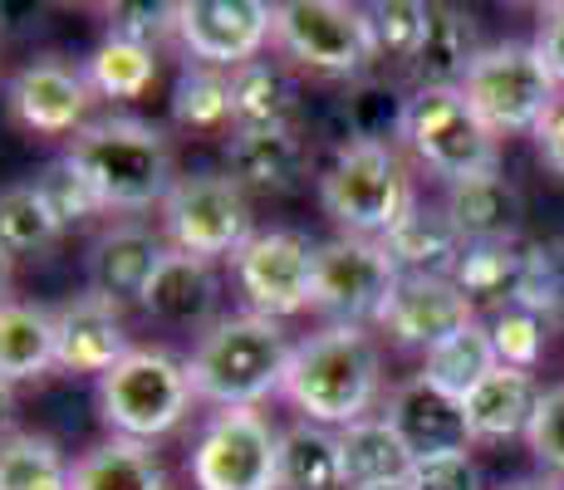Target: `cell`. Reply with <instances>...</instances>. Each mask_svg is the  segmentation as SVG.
Returning a JSON list of instances; mask_svg holds the SVG:
<instances>
[{"instance_id": "36", "label": "cell", "mask_w": 564, "mask_h": 490, "mask_svg": "<svg viewBox=\"0 0 564 490\" xmlns=\"http://www.w3.org/2000/svg\"><path fill=\"white\" fill-rule=\"evenodd\" d=\"M368 25H373L378 59H398L412 69L422 30H427V6L422 0H378V6H368Z\"/></svg>"}, {"instance_id": "20", "label": "cell", "mask_w": 564, "mask_h": 490, "mask_svg": "<svg viewBox=\"0 0 564 490\" xmlns=\"http://www.w3.org/2000/svg\"><path fill=\"white\" fill-rule=\"evenodd\" d=\"M383 250L393 255L398 275H437V280H452L466 255V241L462 231L452 226L447 211L437 206H408V216L383 236Z\"/></svg>"}, {"instance_id": "37", "label": "cell", "mask_w": 564, "mask_h": 490, "mask_svg": "<svg viewBox=\"0 0 564 490\" xmlns=\"http://www.w3.org/2000/svg\"><path fill=\"white\" fill-rule=\"evenodd\" d=\"M516 304L540 314L545 324H564V236L530 246V275Z\"/></svg>"}, {"instance_id": "49", "label": "cell", "mask_w": 564, "mask_h": 490, "mask_svg": "<svg viewBox=\"0 0 564 490\" xmlns=\"http://www.w3.org/2000/svg\"><path fill=\"white\" fill-rule=\"evenodd\" d=\"M373 490H412V481H398V486H373Z\"/></svg>"}, {"instance_id": "13", "label": "cell", "mask_w": 564, "mask_h": 490, "mask_svg": "<svg viewBox=\"0 0 564 490\" xmlns=\"http://www.w3.org/2000/svg\"><path fill=\"white\" fill-rule=\"evenodd\" d=\"M275 6L265 0H182L177 6V40L206 69H241L260 59Z\"/></svg>"}, {"instance_id": "48", "label": "cell", "mask_w": 564, "mask_h": 490, "mask_svg": "<svg viewBox=\"0 0 564 490\" xmlns=\"http://www.w3.org/2000/svg\"><path fill=\"white\" fill-rule=\"evenodd\" d=\"M0 304H6V255H0Z\"/></svg>"}, {"instance_id": "1", "label": "cell", "mask_w": 564, "mask_h": 490, "mask_svg": "<svg viewBox=\"0 0 564 490\" xmlns=\"http://www.w3.org/2000/svg\"><path fill=\"white\" fill-rule=\"evenodd\" d=\"M285 392L305 422L319 427H354L373 412L378 392H383V358L364 324H329V329L310 334L295 344L285 368Z\"/></svg>"}, {"instance_id": "12", "label": "cell", "mask_w": 564, "mask_h": 490, "mask_svg": "<svg viewBox=\"0 0 564 490\" xmlns=\"http://www.w3.org/2000/svg\"><path fill=\"white\" fill-rule=\"evenodd\" d=\"M236 285L260 319H285L314 304V246L300 231H260L236 250Z\"/></svg>"}, {"instance_id": "42", "label": "cell", "mask_w": 564, "mask_h": 490, "mask_svg": "<svg viewBox=\"0 0 564 490\" xmlns=\"http://www.w3.org/2000/svg\"><path fill=\"white\" fill-rule=\"evenodd\" d=\"M525 442L550 471H564V388L540 392V407H535V422H530Z\"/></svg>"}, {"instance_id": "15", "label": "cell", "mask_w": 564, "mask_h": 490, "mask_svg": "<svg viewBox=\"0 0 564 490\" xmlns=\"http://www.w3.org/2000/svg\"><path fill=\"white\" fill-rule=\"evenodd\" d=\"M471 319H476L471 300L452 280L437 275H398L388 304L378 309V324H383L388 339L403 348H422V353H432L442 339H452Z\"/></svg>"}, {"instance_id": "9", "label": "cell", "mask_w": 564, "mask_h": 490, "mask_svg": "<svg viewBox=\"0 0 564 490\" xmlns=\"http://www.w3.org/2000/svg\"><path fill=\"white\" fill-rule=\"evenodd\" d=\"M197 490H280V432L256 407H226L192 451Z\"/></svg>"}, {"instance_id": "44", "label": "cell", "mask_w": 564, "mask_h": 490, "mask_svg": "<svg viewBox=\"0 0 564 490\" xmlns=\"http://www.w3.org/2000/svg\"><path fill=\"white\" fill-rule=\"evenodd\" d=\"M535 54H540V59H545L550 79L564 84V6H545V10H540Z\"/></svg>"}, {"instance_id": "28", "label": "cell", "mask_w": 564, "mask_h": 490, "mask_svg": "<svg viewBox=\"0 0 564 490\" xmlns=\"http://www.w3.org/2000/svg\"><path fill=\"white\" fill-rule=\"evenodd\" d=\"M280 490H349L339 432L319 422H295L290 432H280Z\"/></svg>"}, {"instance_id": "7", "label": "cell", "mask_w": 564, "mask_h": 490, "mask_svg": "<svg viewBox=\"0 0 564 490\" xmlns=\"http://www.w3.org/2000/svg\"><path fill=\"white\" fill-rule=\"evenodd\" d=\"M462 94L471 98V108L481 113V123L491 133H535L540 118L560 98L545 59L535 54V45H520V40L486 45L476 54Z\"/></svg>"}, {"instance_id": "6", "label": "cell", "mask_w": 564, "mask_h": 490, "mask_svg": "<svg viewBox=\"0 0 564 490\" xmlns=\"http://www.w3.org/2000/svg\"><path fill=\"white\" fill-rule=\"evenodd\" d=\"M270 40L285 59L305 64L314 74H334V79H354L378 59L368 10L344 6V0H285L275 6Z\"/></svg>"}, {"instance_id": "41", "label": "cell", "mask_w": 564, "mask_h": 490, "mask_svg": "<svg viewBox=\"0 0 564 490\" xmlns=\"http://www.w3.org/2000/svg\"><path fill=\"white\" fill-rule=\"evenodd\" d=\"M177 35V6H158V0H128V6L108 10V40L153 50L158 40Z\"/></svg>"}, {"instance_id": "10", "label": "cell", "mask_w": 564, "mask_h": 490, "mask_svg": "<svg viewBox=\"0 0 564 490\" xmlns=\"http://www.w3.org/2000/svg\"><path fill=\"white\" fill-rule=\"evenodd\" d=\"M162 226L172 236V250L197 260L236 255L251 241V206L236 177L221 172H197V177H177V187L162 202Z\"/></svg>"}, {"instance_id": "39", "label": "cell", "mask_w": 564, "mask_h": 490, "mask_svg": "<svg viewBox=\"0 0 564 490\" xmlns=\"http://www.w3.org/2000/svg\"><path fill=\"white\" fill-rule=\"evenodd\" d=\"M486 329H491V348H496V358H501V368H520V373H530V368L540 363V353H545V329L550 324L540 319V314L520 309V304L496 309V319L486 324Z\"/></svg>"}, {"instance_id": "11", "label": "cell", "mask_w": 564, "mask_h": 490, "mask_svg": "<svg viewBox=\"0 0 564 490\" xmlns=\"http://www.w3.org/2000/svg\"><path fill=\"white\" fill-rule=\"evenodd\" d=\"M398 285V265L383 241L364 236H334L314 246V304L310 309L329 314L334 324H364L378 319L388 294Z\"/></svg>"}, {"instance_id": "18", "label": "cell", "mask_w": 564, "mask_h": 490, "mask_svg": "<svg viewBox=\"0 0 564 490\" xmlns=\"http://www.w3.org/2000/svg\"><path fill=\"white\" fill-rule=\"evenodd\" d=\"M226 167L241 187L260 192H295L310 172V143L295 123L280 128H236L226 138Z\"/></svg>"}, {"instance_id": "33", "label": "cell", "mask_w": 564, "mask_h": 490, "mask_svg": "<svg viewBox=\"0 0 564 490\" xmlns=\"http://www.w3.org/2000/svg\"><path fill=\"white\" fill-rule=\"evenodd\" d=\"M0 490H69V466L59 446L35 432L0 437Z\"/></svg>"}, {"instance_id": "27", "label": "cell", "mask_w": 564, "mask_h": 490, "mask_svg": "<svg viewBox=\"0 0 564 490\" xmlns=\"http://www.w3.org/2000/svg\"><path fill=\"white\" fill-rule=\"evenodd\" d=\"M69 490H167L148 442H99L69 466Z\"/></svg>"}, {"instance_id": "14", "label": "cell", "mask_w": 564, "mask_h": 490, "mask_svg": "<svg viewBox=\"0 0 564 490\" xmlns=\"http://www.w3.org/2000/svg\"><path fill=\"white\" fill-rule=\"evenodd\" d=\"M89 104H94V89L84 79V69H69L64 59L54 54H40L30 59L25 69L10 74L6 84V108L25 133H40V138H64L74 133L79 138L89 128Z\"/></svg>"}, {"instance_id": "38", "label": "cell", "mask_w": 564, "mask_h": 490, "mask_svg": "<svg viewBox=\"0 0 564 490\" xmlns=\"http://www.w3.org/2000/svg\"><path fill=\"white\" fill-rule=\"evenodd\" d=\"M35 187H40V196H45V206L54 211L59 226H79V221H89V216L108 211V206L99 202V192H94V182L84 177L69 157H54L50 167L35 177Z\"/></svg>"}, {"instance_id": "35", "label": "cell", "mask_w": 564, "mask_h": 490, "mask_svg": "<svg viewBox=\"0 0 564 490\" xmlns=\"http://www.w3.org/2000/svg\"><path fill=\"white\" fill-rule=\"evenodd\" d=\"M84 79L104 98H143L158 79V59H153V50L123 45V40H104V45L89 54Z\"/></svg>"}, {"instance_id": "19", "label": "cell", "mask_w": 564, "mask_h": 490, "mask_svg": "<svg viewBox=\"0 0 564 490\" xmlns=\"http://www.w3.org/2000/svg\"><path fill=\"white\" fill-rule=\"evenodd\" d=\"M162 255L167 246L158 241L148 226H113L104 231L89 250V294H104L113 304H128V300H143L148 280L158 275Z\"/></svg>"}, {"instance_id": "50", "label": "cell", "mask_w": 564, "mask_h": 490, "mask_svg": "<svg viewBox=\"0 0 564 490\" xmlns=\"http://www.w3.org/2000/svg\"><path fill=\"white\" fill-rule=\"evenodd\" d=\"M0 50H6V40H0Z\"/></svg>"}, {"instance_id": "21", "label": "cell", "mask_w": 564, "mask_h": 490, "mask_svg": "<svg viewBox=\"0 0 564 490\" xmlns=\"http://www.w3.org/2000/svg\"><path fill=\"white\" fill-rule=\"evenodd\" d=\"M447 216L462 231L466 246H496V241H516L525 202L501 172H481V177L452 182L447 192Z\"/></svg>"}, {"instance_id": "17", "label": "cell", "mask_w": 564, "mask_h": 490, "mask_svg": "<svg viewBox=\"0 0 564 490\" xmlns=\"http://www.w3.org/2000/svg\"><path fill=\"white\" fill-rule=\"evenodd\" d=\"M128 348V329L118 319V304L104 294H79L54 314V358H59L64 373H108L123 358Z\"/></svg>"}, {"instance_id": "31", "label": "cell", "mask_w": 564, "mask_h": 490, "mask_svg": "<svg viewBox=\"0 0 564 490\" xmlns=\"http://www.w3.org/2000/svg\"><path fill=\"white\" fill-rule=\"evenodd\" d=\"M295 113V89L285 69L270 59H251L231 69V118L236 128H280Z\"/></svg>"}, {"instance_id": "4", "label": "cell", "mask_w": 564, "mask_h": 490, "mask_svg": "<svg viewBox=\"0 0 564 490\" xmlns=\"http://www.w3.org/2000/svg\"><path fill=\"white\" fill-rule=\"evenodd\" d=\"M319 202L344 236H364V241H383L412 206L408 172L393 148L383 143H339L329 172L319 177Z\"/></svg>"}, {"instance_id": "29", "label": "cell", "mask_w": 564, "mask_h": 490, "mask_svg": "<svg viewBox=\"0 0 564 490\" xmlns=\"http://www.w3.org/2000/svg\"><path fill=\"white\" fill-rule=\"evenodd\" d=\"M525 275H530V246L520 241H496V246H466L457 275V285L471 304H516L520 290H525Z\"/></svg>"}, {"instance_id": "16", "label": "cell", "mask_w": 564, "mask_h": 490, "mask_svg": "<svg viewBox=\"0 0 564 490\" xmlns=\"http://www.w3.org/2000/svg\"><path fill=\"white\" fill-rule=\"evenodd\" d=\"M388 427L403 437V446L412 456H447V451H466V442H471V427H466V407L462 398H452V392H442L437 383H427V378H408L403 388H393V398H388Z\"/></svg>"}, {"instance_id": "43", "label": "cell", "mask_w": 564, "mask_h": 490, "mask_svg": "<svg viewBox=\"0 0 564 490\" xmlns=\"http://www.w3.org/2000/svg\"><path fill=\"white\" fill-rule=\"evenodd\" d=\"M412 490H481V471L466 451H447V456H422L412 466Z\"/></svg>"}, {"instance_id": "30", "label": "cell", "mask_w": 564, "mask_h": 490, "mask_svg": "<svg viewBox=\"0 0 564 490\" xmlns=\"http://www.w3.org/2000/svg\"><path fill=\"white\" fill-rule=\"evenodd\" d=\"M496 368H501V358H496V348H491V329L471 319L466 329H457L452 339H442L432 348L427 363H422V378L437 383L442 392H452V398H466V392L481 383L486 373H496Z\"/></svg>"}, {"instance_id": "24", "label": "cell", "mask_w": 564, "mask_h": 490, "mask_svg": "<svg viewBox=\"0 0 564 490\" xmlns=\"http://www.w3.org/2000/svg\"><path fill=\"white\" fill-rule=\"evenodd\" d=\"M476 54L481 50H476V30L466 10L427 6V30H422L417 59H412V79H417V89H462Z\"/></svg>"}, {"instance_id": "40", "label": "cell", "mask_w": 564, "mask_h": 490, "mask_svg": "<svg viewBox=\"0 0 564 490\" xmlns=\"http://www.w3.org/2000/svg\"><path fill=\"white\" fill-rule=\"evenodd\" d=\"M349 133L354 143H383L388 138H398L408 128V98H398L393 89H383V84H364L359 94L349 98Z\"/></svg>"}, {"instance_id": "26", "label": "cell", "mask_w": 564, "mask_h": 490, "mask_svg": "<svg viewBox=\"0 0 564 490\" xmlns=\"http://www.w3.org/2000/svg\"><path fill=\"white\" fill-rule=\"evenodd\" d=\"M59 368L54 358V314L40 304L6 300L0 304V383H25Z\"/></svg>"}, {"instance_id": "2", "label": "cell", "mask_w": 564, "mask_h": 490, "mask_svg": "<svg viewBox=\"0 0 564 490\" xmlns=\"http://www.w3.org/2000/svg\"><path fill=\"white\" fill-rule=\"evenodd\" d=\"M295 348L285 344L275 319H260V314H231V319H216L202 334L197 353L187 358V378L192 392L202 402L216 407H256L260 398L285 388V368Z\"/></svg>"}, {"instance_id": "47", "label": "cell", "mask_w": 564, "mask_h": 490, "mask_svg": "<svg viewBox=\"0 0 564 490\" xmlns=\"http://www.w3.org/2000/svg\"><path fill=\"white\" fill-rule=\"evenodd\" d=\"M10 417V383H0V422Z\"/></svg>"}, {"instance_id": "46", "label": "cell", "mask_w": 564, "mask_h": 490, "mask_svg": "<svg viewBox=\"0 0 564 490\" xmlns=\"http://www.w3.org/2000/svg\"><path fill=\"white\" fill-rule=\"evenodd\" d=\"M501 490H564L560 481H516V486H501Z\"/></svg>"}, {"instance_id": "8", "label": "cell", "mask_w": 564, "mask_h": 490, "mask_svg": "<svg viewBox=\"0 0 564 490\" xmlns=\"http://www.w3.org/2000/svg\"><path fill=\"white\" fill-rule=\"evenodd\" d=\"M408 148L422 167L447 182H466L496 172V133L481 123L462 89H417L408 98Z\"/></svg>"}, {"instance_id": "23", "label": "cell", "mask_w": 564, "mask_h": 490, "mask_svg": "<svg viewBox=\"0 0 564 490\" xmlns=\"http://www.w3.org/2000/svg\"><path fill=\"white\" fill-rule=\"evenodd\" d=\"M138 304L162 324H206L216 314V270H212V260L167 250Z\"/></svg>"}, {"instance_id": "22", "label": "cell", "mask_w": 564, "mask_h": 490, "mask_svg": "<svg viewBox=\"0 0 564 490\" xmlns=\"http://www.w3.org/2000/svg\"><path fill=\"white\" fill-rule=\"evenodd\" d=\"M462 407H466L471 437H486V442L525 437L530 422H535V407H540V388H535V378L520 373V368H496V373H486L481 383L466 392Z\"/></svg>"}, {"instance_id": "25", "label": "cell", "mask_w": 564, "mask_h": 490, "mask_svg": "<svg viewBox=\"0 0 564 490\" xmlns=\"http://www.w3.org/2000/svg\"><path fill=\"white\" fill-rule=\"evenodd\" d=\"M339 451H344V486L349 490L398 486V481H408L412 466H417V456L388 427V417H364V422H354V427H344Z\"/></svg>"}, {"instance_id": "5", "label": "cell", "mask_w": 564, "mask_h": 490, "mask_svg": "<svg viewBox=\"0 0 564 490\" xmlns=\"http://www.w3.org/2000/svg\"><path fill=\"white\" fill-rule=\"evenodd\" d=\"M192 378L187 363H177L162 348H133L118 368L99 378V407L104 422L128 442H153L172 432L192 407Z\"/></svg>"}, {"instance_id": "32", "label": "cell", "mask_w": 564, "mask_h": 490, "mask_svg": "<svg viewBox=\"0 0 564 490\" xmlns=\"http://www.w3.org/2000/svg\"><path fill=\"white\" fill-rule=\"evenodd\" d=\"M64 226L54 221V211L45 206L35 182H15V187H0V255H35L59 241Z\"/></svg>"}, {"instance_id": "45", "label": "cell", "mask_w": 564, "mask_h": 490, "mask_svg": "<svg viewBox=\"0 0 564 490\" xmlns=\"http://www.w3.org/2000/svg\"><path fill=\"white\" fill-rule=\"evenodd\" d=\"M535 148H540V157H545V167L564 177V94L555 98V108H550V113L540 118V128H535Z\"/></svg>"}, {"instance_id": "3", "label": "cell", "mask_w": 564, "mask_h": 490, "mask_svg": "<svg viewBox=\"0 0 564 490\" xmlns=\"http://www.w3.org/2000/svg\"><path fill=\"white\" fill-rule=\"evenodd\" d=\"M69 162L94 182L99 202L118 206V211H143L153 202H167V192L177 187L167 138L153 123H138V118L89 123L74 138Z\"/></svg>"}, {"instance_id": "34", "label": "cell", "mask_w": 564, "mask_h": 490, "mask_svg": "<svg viewBox=\"0 0 564 490\" xmlns=\"http://www.w3.org/2000/svg\"><path fill=\"white\" fill-rule=\"evenodd\" d=\"M172 118H177L187 133H226L236 123L231 118V74L221 69H187L172 89Z\"/></svg>"}]
</instances>
